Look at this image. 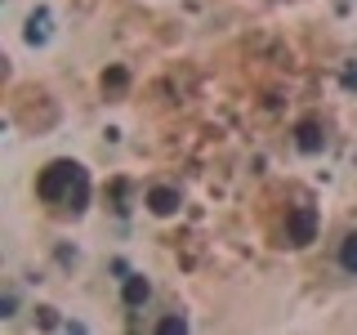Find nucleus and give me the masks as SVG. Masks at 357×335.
Listing matches in <instances>:
<instances>
[{
    "instance_id": "obj_1",
    "label": "nucleus",
    "mask_w": 357,
    "mask_h": 335,
    "mask_svg": "<svg viewBox=\"0 0 357 335\" xmlns=\"http://www.w3.org/2000/svg\"><path fill=\"white\" fill-rule=\"evenodd\" d=\"M36 193L50 201V206H59V210H81L85 197H89V179H85V170L76 161H54L50 170L40 174Z\"/></svg>"
},
{
    "instance_id": "obj_2",
    "label": "nucleus",
    "mask_w": 357,
    "mask_h": 335,
    "mask_svg": "<svg viewBox=\"0 0 357 335\" xmlns=\"http://www.w3.org/2000/svg\"><path fill=\"white\" fill-rule=\"evenodd\" d=\"M340 264L349 268V273H357V232H349V237H344V246H340Z\"/></svg>"
},
{
    "instance_id": "obj_3",
    "label": "nucleus",
    "mask_w": 357,
    "mask_h": 335,
    "mask_svg": "<svg viewBox=\"0 0 357 335\" xmlns=\"http://www.w3.org/2000/svg\"><path fill=\"white\" fill-rule=\"evenodd\" d=\"M174 201H178V193H170V188H156V193H152V210H156V215H170Z\"/></svg>"
},
{
    "instance_id": "obj_4",
    "label": "nucleus",
    "mask_w": 357,
    "mask_h": 335,
    "mask_svg": "<svg viewBox=\"0 0 357 335\" xmlns=\"http://www.w3.org/2000/svg\"><path fill=\"white\" fill-rule=\"evenodd\" d=\"M308 232H312V215H308V210H304V215L295 219V237H299L295 246H304V241H308Z\"/></svg>"
},
{
    "instance_id": "obj_5",
    "label": "nucleus",
    "mask_w": 357,
    "mask_h": 335,
    "mask_svg": "<svg viewBox=\"0 0 357 335\" xmlns=\"http://www.w3.org/2000/svg\"><path fill=\"white\" fill-rule=\"evenodd\" d=\"M126 295H130V304H139V299H148V282H130V290H126Z\"/></svg>"
}]
</instances>
